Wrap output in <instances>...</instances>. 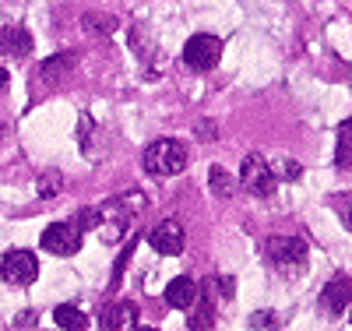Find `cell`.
<instances>
[{
  "instance_id": "cell-5",
  "label": "cell",
  "mask_w": 352,
  "mask_h": 331,
  "mask_svg": "<svg viewBox=\"0 0 352 331\" xmlns=\"http://www.w3.org/2000/svg\"><path fill=\"white\" fill-rule=\"evenodd\" d=\"M240 187L254 197H272L278 180H275V169L264 162L261 156H247L243 166H240Z\"/></svg>"
},
{
  "instance_id": "cell-22",
  "label": "cell",
  "mask_w": 352,
  "mask_h": 331,
  "mask_svg": "<svg viewBox=\"0 0 352 331\" xmlns=\"http://www.w3.org/2000/svg\"><path fill=\"white\" fill-rule=\"evenodd\" d=\"M278 173H282L278 180H300L303 166H300V162H292V159H282V162H278Z\"/></svg>"
},
{
  "instance_id": "cell-17",
  "label": "cell",
  "mask_w": 352,
  "mask_h": 331,
  "mask_svg": "<svg viewBox=\"0 0 352 331\" xmlns=\"http://www.w3.org/2000/svg\"><path fill=\"white\" fill-rule=\"evenodd\" d=\"M335 162L338 169H349L352 166V120L338 127V152H335Z\"/></svg>"
},
{
  "instance_id": "cell-13",
  "label": "cell",
  "mask_w": 352,
  "mask_h": 331,
  "mask_svg": "<svg viewBox=\"0 0 352 331\" xmlns=\"http://www.w3.org/2000/svg\"><path fill=\"white\" fill-rule=\"evenodd\" d=\"M36 46V39L28 36V28L21 25H8L4 32H0V53H8V56H28Z\"/></svg>"
},
{
  "instance_id": "cell-12",
  "label": "cell",
  "mask_w": 352,
  "mask_h": 331,
  "mask_svg": "<svg viewBox=\"0 0 352 331\" xmlns=\"http://www.w3.org/2000/svg\"><path fill=\"white\" fill-rule=\"evenodd\" d=\"M197 296H201V289H197V282L190 275H180V279H173L166 286V303L176 307V310H190L197 303Z\"/></svg>"
},
{
  "instance_id": "cell-3",
  "label": "cell",
  "mask_w": 352,
  "mask_h": 331,
  "mask_svg": "<svg viewBox=\"0 0 352 331\" xmlns=\"http://www.w3.org/2000/svg\"><path fill=\"white\" fill-rule=\"evenodd\" d=\"M219 60H222V39H219V36L197 32V36L187 39V46H184V67H187V71L204 74V71L219 67Z\"/></svg>"
},
{
  "instance_id": "cell-23",
  "label": "cell",
  "mask_w": 352,
  "mask_h": 331,
  "mask_svg": "<svg viewBox=\"0 0 352 331\" xmlns=\"http://www.w3.org/2000/svg\"><path fill=\"white\" fill-rule=\"evenodd\" d=\"M74 222H78L81 233H85V229H96V226H99V212H92V208H81V215H78Z\"/></svg>"
},
{
  "instance_id": "cell-15",
  "label": "cell",
  "mask_w": 352,
  "mask_h": 331,
  "mask_svg": "<svg viewBox=\"0 0 352 331\" xmlns=\"http://www.w3.org/2000/svg\"><path fill=\"white\" fill-rule=\"evenodd\" d=\"M96 138H99V124L88 113H81V120H78V145H81V152L88 159L96 156Z\"/></svg>"
},
{
  "instance_id": "cell-19",
  "label": "cell",
  "mask_w": 352,
  "mask_h": 331,
  "mask_svg": "<svg viewBox=\"0 0 352 331\" xmlns=\"http://www.w3.org/2000/svg\"><path fill=\"white\" fill-rule=\"evenodd\" d=\"M60 187H64V180L56 176V173H46V176H43V184H39V197H53Z\"/></svg>"
},
{
  "instance_id": "cell-25",
  "label": "cell",
  "mask_w": 352,
  "mask_h": 331,
  "mask_svg": "<svg viewBox=\"0 0 352 331\" xmlns=\"http://www.w3.org/2000/svg\"><path fill=\"white\" fill-rule=\"evenodd\" d=\"M8 85H11V74H8V67H4V64H0V92H4Z\"/></svg>"
},
{
  "instance_id": "cell-10",
  "label": "cell",
  "mask_w": 352,
  "mask_h": 331,
  "mask_svg": "<svg viewBox=\"0 0 352 331\" xmlns=\"http://www.w3.org/2000/svg\"><path fill=\"white\" fill-rule=\"evenodd\" d=\"M320 303H324L328 314L342 317V314L349 310V303H352V279H349V275L331 279V282L324 286V292H320Z\"/></svg>"
},
{
  "instance_id": "cell-20",
  "label": "cell",
  "mask_w": 352,
  "mask_h": 331,
  "mask_svg": "<svg viewBox=\"0 0 352 331\" xmlns=\"http://www.w3.org/2000/svg\"><path fill=\"white\" fill-rule=\"evenodd\" d=\"M247 324H250V328H275L278 317H275V310H257V314H250Z\"/></svg>"
},
{
  "instance_id": "cell-4",
  "label": "cell",
  "mask_w": 352,
  "mask_h": 331,
  "mask_svg": "<svg viewBox=\"0 0 352 331\" xmlns=\"http://www.w3.org/2000/svg\"><path fill=\"white\" fill-rule=\"evenodd\" d=\"M134 194H127V197H113V201H106L102 208H99V233H102V239L106 244H120V239L127 236V229H131V219H134V212L138 208H127V201H131Z\"/></svg>"
},
{
  "instance_id": "cell-21",
  "label": "cell",
  "mask_w": 352,
  "mask_h": 331,
  "mask_svg": "<svg viewBox=\"0 0 352 331\" xmlns=\"http://www.w3.org/2000/svg\"><path fill=\"white\" fill-rule=\"evenodd\" d=\"M194 134H197V141H215V120H197V127H194Z\"/></svg>"
},
{
  "instance_id": "cell-24",
  "label": "cell",
  "mask_w": 352,
  "mask_h": 331,
  "mask_svg": "<svg viewBox=\"0 0 352 331\" xmlns=\"http://www.w3.org/2000/svg\"><path fill=\"white\" fill-rule=\"evenodd\" d=\"M36 321H39V314H32V310H21V314L14 317V328H36Z\"/></svg>"
},
{
  "instance_id": "cell-6",
  "label": "cell",
  "mask_w": 352,
  "mask_h": 331,
  "mask_svg": "<svg viewBox=\"0 0 352 331\" xmlns=\"http://www.w3.org/2000/svg\"><path fill=\"white\" fill-rule=\"evenodd\" d=\"M0 279L11 286H32L39 279V261L32 250H8L0 257Z\"/></svg>"
},
{
  "instance_id": "cell-2",
  "label": "cell",
  "mask_w": 352,
  "mask_h": 331,
  "mask_svg": "<svg viewBox=\"0 0 352 331\" xmlns=\"http://www.w3.org/2000/svg\"><path fill=\"white\" fill-rule=\"evenodd\" d=\"M187 162H190V152H187V145L176 141V138L152 141L141 156V166L148 176H176V173L187 169Z\"/></svg>"
},
{
  "instance_id": "cell-9",
  "label": "cell",
  "mask_w": 352,
  "mask_h": 331,
  "mask_svg": "<svg viewBox=\"0 0 352 331\" xmlns=\"http://www.w3.org/2000/svg\"><path fill=\"white\" fill-rule=\"evenodd\" d=\"M74 64H78V53H56V56L43 60V67L36 71L32 81H39V85H46V88H56V85H60V81L74 71Z\"/></svg>"
},
{
  "instance_id": "cell-7",
  "label": "cell",
  "mask_w": 352,
  "mask_h": 331,
  "mask_svg": "<svg viewBox=\"0 0 352 331\" xmlns=\"http://www.w3.org/2000/svg\"><path fill=\"white\" fill-rule=\"evenodd\" d=\"M81 236L85 233L78 229V222H53L39 236V244H43V250H50L56 257H74L81 250Z\"/></svg>"
},
{
  "instance_id": "cell-11",
  "label": "cell",
  "mask_w": 352,
  "mask_h": 331,
  "mask_svg": "<svg viewBox=\"0 0 352 331\" xmlns=\"http://www.w3.org/2000/svg\"><path fill=\"white\" fill-rule=\"evenodd\" d=\"M134 321H138V307L131 303V299H120V303H109L102 310L99 328L102 331H127V328H134Z\"/></svg>"
},
{
  "instance_id": "cell-18",
  "label": "cell",
  "mask_w": 352,
  "mask_h": 331,
  "mask_svg": "<svg viewBox=\"0 0 352 331\" xmlns=\"http://www.w3.org/2000/svg\"><path fill=\"white\" fill-rule=\"evenodd\" d=\"M212 180H208V184H212V191L219 194V197H232V194H236V187H240V180H232L222 166H212V173H208Z\"/></svg>"
},
{
  "instance_id": "cell-16",
  "label": "cell",
  "mask_w": 352,
  "mask_h": 331,
  "mask_svg": "<svg viewBox=\"0 0 352 331\" xmlns=\"http://www.w3.org/2000/svg\"><path fill=\"white\" fill-rule=\"evenodd\" d=\"M53 321H56V328H64V331H85L88 328V317L78 307H56L53 310Z\"/></svg>"
},
{
  "instance_id": "cell-14",
  "label": "cell",
  "mask_w": 352,
  "mask_h": 331,
  "mask_svg": "<svg viewBox=\"0 0 352 331\" xmlns=\"http://www.w3.org/2000/svg\"><path fill=\"white\" fill-rule=\"evenodd\" d=\"M81 25H85V32H92L96 39H106V36H113L116 28H120V18L102 14V11H88V14L81 18Z\"/></svg>"
},
{
  "instance_id": "cell-1",
  "label": "cell",
  "mask_w": 352,
  "mask_h": 331,
  "mask_svg": "<svg viewBox=\"0 0 352 331\" xmlns=\"http://www.w3.org/2000/svg\"><path fill=\"white\" fill-rule=\"evenodd\" d=\"M264 257L282 279H300L310 264V247L300 236H268L264 239Z\"/></svg>"
},
{
  "instance_id": "cell-8",
  "label": "cell",
  "mask_w": 352,
  "mask_h": 331,
  "mask_svg": "<svg viewBox=\"0 0 352 331\" xmlns=\"http://www.w3.org/2000/svg\"><path fill=\"white\" fill-rule=\"evenodd\" d=\"M148 244H152L155 254L176 257V254H184V247H187V233H184V226L176 222V219H166V222H159V226L148 233Z\"/></svg>"
}]
</instances>
